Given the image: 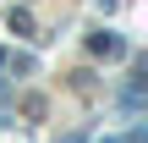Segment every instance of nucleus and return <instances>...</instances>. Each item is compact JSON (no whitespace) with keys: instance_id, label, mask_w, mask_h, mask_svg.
<instances>
[{"instance_id":"obj_1","label":"nucleus","mask_w":148,"mask_h":143,"mask_svg":"<svg viewBox=\"0 0 148 143\" xmlns=\"http://www.w3.org/2000/svg\"><path fill=\"white\" fill-rule=\"evenodd\" d=\"M88 50H93V55H104V61H115V55H126V44H121L115 33H93V39H88Z\"/></svg>"},{"instance_id":"obj_2","label":"nucleus","mask_w":148,"mask_h":143,"mask_svg":"<svg viewBox=\"0 0 148 143\" xmlns=\"http://www.w3.org/2000/svg\"><path fill=\"white\" fill-rule=\"evenodd\" d=\"M11 33H22V39H44V33L33 28V11H11Z\"/></svg>"}]
</instances>
